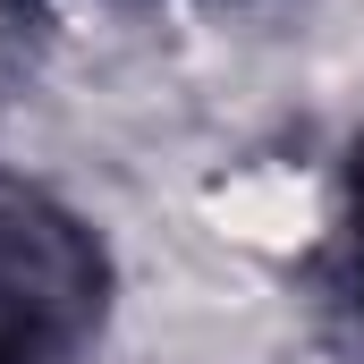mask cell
<instances>
[{
	"label": "cell",
	"instance_id": "6da1fadb",
	"mask_svg": "<svg viewBox=\"0 0 364 364\" xmlns=\"http://www.w3.org/2000/svg\"><path fill=\"white\" fill-rule=\"evenodd\" d=\"M314 220H322V203H314V186L296 178V170H246V178L212 186V229H220L229 246L296 255V246L314 237Z\"/></svg>",
	"mask_w": 364,
	"mask_h": 364
}]
</instances>
